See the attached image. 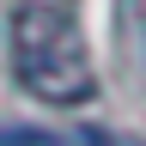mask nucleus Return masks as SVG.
Returning a JSON list of instances; mask_svg holds the SVG:
<instances>
[{
  "label": "nucleus",
  "mask_w": 146,
  "mask_h": 146,
  "mask_svg": "<svg viewBox=\"0 0 146 146\" xmlns=\"http://www.w3.org/2000/svg\"><path fill=\"white\" fill-rule=\"evenodd\" d=\"M0 146H55V134H43V128H12V122H0Z\"/></svg>",
  "instance_id": "20e7f679"
},
{
  "label": "nucleus",
  "mask_w": 146,
  "mask_h": 146,
  "mask_svg": "<svg viewBox=\"0 0 146 146\" xmlns=\"http://www.w3.org/2000/svg\"><path fill=\"white\" fill-rule=\"evenodd\" d=\"M116 31H122V49H128V61H134L140 85H146V0H122L116 6Z\"/></svg>",
  "instance_id": "f03ea898"
},
{
  "label": "nucleus",
  "mask_w": 146,
  "mask_h": 146,
  "mask_svg": "<svg viewBox=\"0 0 146 146\" xmlns=\"http://www.w3.org/2000/svg\"><path fill=\"white\" fill-rule=\"evenodd\" d=\"M55 146H146V140L116 134V128H73V134H55Z\"/></svg>",
  "instance_id": "7ed1b4c3"
},
{
  "label": "nucleus",
  "mask_w": 146,
  "mask_h": 146,
  "mask_svg": "<svg viewBox=\"0 0 146 146\" xmlns=\"http://www.w3.org/2000/svg\"><path fill=\"white\" fill-rule=\"evenodd\" d=\"M12 67H18V85L43 104L73 110V104L98 98L91 49L73 25V12L55 6V0H25L12 12Z\"/></svg>",
  "instance_id": "f257e3e1"
}]
</instances>
